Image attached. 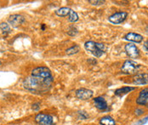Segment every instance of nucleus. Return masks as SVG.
<instances>
[{
    "mask_svg": "<svg viewBox=\"0 0 148 125\" xmlns=\"http://www.w3.org/2000/svg\"><path fill=\"white\" fill-rule=\"evenodd\" d=\"M89 3H91L92 5H101L103 4L105 1H101V0H89Z\"/></svg>",
    "mask_w": 148,
    "mask_h": 125,
    "instance_id": "obj_21",
    "label": "nucleus"
},
{
    "mask_svg": "<svg viewBox=\"0 0 148 125\" xmlns=\"http://www.w3.org/2000/svg\"><path fill=\"white\" fill-rule=\"evenodd\" d=\"M78 51H79V46H78V45H74V46L71 47L70 48L66 49V54L71 55L77 54Z\"/></svg>",
    "mask_w": 148,
    "mask_h": 125,
    "instance_id": "obj_19",
    "label": "nucleus"
},
{
    "mask_svg": "<svg viewBox=\"0 0 148 125\" xmlns=\"http://www.w3.org/2000/svg\"><path fill=\"white\" fill-rule=\"evenodd\" d=\"M143 113V110L142 109H136L135 110V115L136 116H140Z\"/></svg>",
    "mask_w": 148,
    "mask_h": 125,
    "instance_id": "obj_24",
    "label": "nucleus"
},
{
    "mask_svg": "<svg viewBox=\"0 0 148 125\" xmlns=\"http://www.w3.org/2000/svg\"><path fill=\"white\" fill-rule=\"evenodd\" d=\"M127 17H128V13L122 11V12H118V13L112 15L108 18V20L112 24L118 25V24H121L122 22H123Z\"/></svg>",
    "mask_w": 148,
    "mask_h": 125,
    "instance_id": "obj_6",
    "label": "nucleus"
},
{
    "mask_svg": "<svg viewBox=\"0 0 148 125\" xmlns=\"http://www.w3.org/2000/svg\"><path fill=\"white\" fill-rule=\"evenodd\" d=\"M35 121L39 125H52L54 124L53 117L45 113H38V115H36Z\"/></svg>",
    "mask_w": 148,
    "mask_h": 125,
    "instance_id": "obj_5",
    "label": "nucleus"
},
{
    "mask_svg": "<svg viewBox=\"0 0 148 125\" xmlns=\"http://www.w3.org/2000/svg\"><path fill=\"white\" fill-rule=\"evenodd\" d=\"M25 21V18L21 15H13V16H10L8 22L9 24H10L11 27H20L23 22Z\"/></svg>",
    "mask_w": 148,
    "mask_h": 125,
    "instance_id": "obj_10",
    "label": "nucleus"
},
{
    "mask_svg": "<svg viewBox=\"0 0 148 125\" xmlns=\"http://www.w3.org/2000/svg\"><path fill=\"white\" fill-rule=\"evenodd\" d=\"M148 123V116L147 117H144V118H142V119H140V120H139L135 125H145L146 124H147Z\"/></svg>",
    "mask_w": 148,
    "mask_h": 125,
    "instance_id": "obj_22",
    "label": "nucleus"
},
{
    "mask_svg": "<svg viewBox=\"0 0 148 125\" xmlns=\"http://www.w3.org/2000/svg\"><path fill=\"white\" fill-rule=\"evenodd\" d=\"M134 89H135L134 87H123V88L118 89L114 92V94H115V95H117V96H123V95L128 94V93H130V91L134 90Z\"/></svg>",
    "mask_w": 148,
    "mask_h": 125,
    "instance_id": "obj_14",
    "label": "nucleus"
},
{
    "mask_svg": "<svg viewBox=\"0 0 148 125\" xmlns=\"http://www.w3.org/2000/svg\"><path fill=\"white\" fill-rule=\"evenodd\" d=\"M71 10H72V9H70V8L62 7V8L58 9L57 10H56V16H60V17H65V16H67L70 15Z\"/></svg>",
    "mask_w": 148,
    "mask_h": 125,
    "instance_id": "obj_16",
    "label": "nucleus"
},
{
    "mask_svg": "<svg viewBox=\"0 0 148 125\" xmlns=\"http://www.w3.org/2000/svg\"><path fill=\"white\" fill-rule=\"evenodd\" d=\"M54 80L52 79H43L37 77H27L24 79L23 85L24 88L32 93L43 94L48 92Z\"/></svg>",
    "mask_w": 148,
    "mask_h": 125,
    "instance_id": "obj_1",
    "label": "nucleus"
},
{
    "mask_svg": "<svg viewBox=\"0 0 148 125\" xmlns=\"http://www.w3.org/2000/svg\"><path fill=\"white\" fill-rule=\"evenodd\" d=\"M77 114H78V117L81 118V119H83V120H84V119H86V118L89 117V115H88L85 111H78Z\"/></svg>",
    "mask_w": 148,
    "mask_h": 125,
    "instance_id": "obj_20",
    "label": "nucleus"
},
{
    "mask_svg": "<svg viewBox=\"0 0 148 125\" xmlns=\"http://www.w3.org/2000/svg\"><path fill=\"white\" fill-rule=\"evenodd\" d=\"M143 48H144L146 51H148V40L144 43V44H143Z\"/></svg>",
    "mask_w": 148,
    "mask_h": 125,
    "instance_id": "obj_25",
    "label": "nucleus"
},
{
    "mask_svg": "<svg viewBox=\"0 0 148 125\" xmlns=\"http://www.w3.org/2000/svg\"><path fill=\"white\" fill-rule=\"evenodd\" d=\"M140 67V66L138 63H136L134 61L128 60L123 63V65L121 68V71L124 74L132 75V74H135L139 71Z\"/></svg>",
    "mask_w": 148,
    "mask_h": 125,
    "instance_id": "obj_3",
    "label": "nucleus"
},
{
    "mask_svg": "<svg viewBox=\"0 0 148 125\" xmlns=\"http://www.w3.org/2000/svg\"><path fill=\"white\" fill-rule=\"evenodd\" d=\"M100 124L101 125H116L115 120L110 117V116H106L100 119Z\"/></svg>",
    "mask_w": 148,
    "mask_h": 125,
    "instance_id": "obj_15",
    "label": "nucleus"
},
{
    "mask_svg": "<svg viewBox=\"0 0 148 125\" xmlns=\"http://www.w3.org/2000/svg\"><path fill=\"white\" fill-rule=\"evenodd\" d=\"M133 83L137 85H144L148 83V73H140L134 77Z\"/></svg>",
    "mask_w": 148,
    "mask_h": 125,
    "instance_id": "obj_11",
    "label": "nucleus"
},
{
    "mask_svg": "<svg viewBox=\"0 0 148 125\" xmlns=\"http://www.w3.org/2000/svg\"><path fill=\"white\" fill-rule=\"evenodd\" d=\"M69 17H68V20L71 21V22H76V21H77L78 20V19H79V17H78V15L74 11V10H71V12H70V15H69Z\"/></svg>",
    "mask_w": 148,
    "mask_h": 125,
    "instance_id": "obj_18",
    "label": "nucleus"
},
{
    "mask_svg": "<svg viewBox=\"0 0 148 125\" xmlns=\"http://www.w3.org/2000/svg\"><path fill=\"white\" fill-rule=\"evenodd\" d=\"M125 51H126V54L130 58H133V59L138 58L139 55H140L139 48L136 47L134 44H126L125 45Z\"/></svg>",
    "mask_w": 148,
    "mask_h": 125,
    "instance_id": "obj_8",
    "label": "nucleus"
},
{
    "mask_svg": "<svg viewBox=\"0 0 148 125\" xmlns=\"http://www.w3.org/2000/svg\"><path fill=\"white\" fill-rule=\"evenodd\" d=\"M136 103L138 105L148 107V88L143 89L140 92V94L136 100Z\"/></svg>",
    "mask_w": 148,
    "mask_h": 125,
    "instance_id": "obj_9",
    "label": "nucleus"
},
{
    "mask_svg": "<svg viewBox=\"0 0 148 125\" xmlns=\"http://www.w3.org/2000/svg\"><path fill=\"white\" fill-rule=\"evenodd\" d=\"M94 103H95V106L97 109L101 110V111H104V110L107 109L108 106H107V103L106 101V100L104 99L103 97H96L94 99Z\"/></svg>",
    "mask_w": 148,
    "mask_h": 125,
    "instance_id": "obj_13",
    "label": "nucleus"
},
{
    "mask_svg": "<svg viewBox=\"0 0 148 125\" xmlns=\"http://www.w3.org/2000/svg\"><path fill=\"white\" fill-rule=\"evenodd\" d=\"M84 48L86 50L90 52L95 57H101L105 53L106 47L103 44L96 43L94 41H88L84 44Z\"/></svg>",
    "mask_w": 148,
    "mask_h": 125,
    "instance_id": "obj_2",
    "label": "nucleus"
},
{
    "mask_svg": "<svg viewBox=\"0 0 148 125\" xmlns=\"http://www.w3.org/2000/svg\"><path fill=\"white\" fill-rule=\"evenodd\" d=\"M0 65H1V61H0Z\"/></svg>",
    "mask_w": 148,
    "mask_h": 125,
    "instance_id": "obj_27",
    "label": "nucleus"
},
{
    "mask_svg": "<svg viewBox=\"0 0 148 125\" xmlns=\"http://www.w3.org/2000/svg\"><path fill=\"white\" fill-rule=\"evenodd\" d=\"M124 39L128 41H131L134 43H141L143 40V37L140 34L134 33V32H129L124 36Z\"/></svg>",
    "mask_w": 148,
    "mask_h": 125,
    "instance_id": "obj_12",
    "label": "nucleus"
},
{
    "mask_svg": "<svg viewBox=\"0 0 148 125\" xmlns=\"http://www.w3.org/2000/svg\"><path fill=\"white\" fill-rule=\"evenodd\" d=\"M0 29L4 35H7L9 32H10V30H11L10 25L6 22H2L0 24Z\"/></svg>",
    "mask_w": 148,
    "mask_h": 125,
    "instance_id": "obj_17",
    "label": "nucleus"
},
{
    "mask_svg": "<svg viewBox=\"0 0 148 125\" xmlns=\"http://www.w3.org/2000/svg\"><path fill=\"white\" fill-rule=\"evenodd\" d=\"M39 108H40V104L39 103H35V104L32 105V109L34 111H38Z\"/></svg>",
    "mask_w": 148,
    "mask_h": 125,
    "instance_id": "obj_23",
    "label": "nucleus"
},
{
    "mask_svg": "<svg viewBox=\"0 0 148 125\" xmlns=\"http://www.w3.org/2000/svg\"><path fill=\"white\" fill-rule=\"evenodd\" d=\"M31 76L43 78V79H52V80H54L50 70L45 66H39V67L33 69L32 71Z\"/></svg>",
    "mask_w": 148,
    "mask_h": 125,
    "instance_id": "obj_4",
    "label": "nucleus"
},
{
    "mask_svg": "<svg viewBox=\"0 0 148 125\" xmlns=\"http://www.w3.org/2000/svg\"><path fill=\"white\" fill-rule=\"evenodd\" d=\"M76 97L78 98L79 100H86L90 99L93 96V91L88 89H84V88H81L76 90Z\"/></svg>",
    "mask_w": 148,
    "mask_h": 125,
    "instance_id": "obj_7",
    "label": "nucleus"
},
{
    "mask_svg": "<svg viewBox=\"0 0 148 125\" xmlns=\"http://www.w3.org/2000/svg\"><path fill=\"white\" fill-rule=\"evenodd\" d=\"M146 30H147V32H148V27H147V29H146Z\"/></svg>",
    "mask_w": 148,
    "mask_h": 125,
    "instance_id": "obj_26",
    "label": "nucleus"
}]
</instances>
